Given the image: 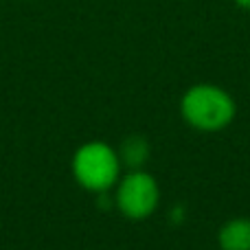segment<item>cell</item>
Returning <instances> with one entry per match:
<instances>
[{
  "label": "cell",
  "mask_w": 250,
  "mask_h": 250,
  "mask_svg": "<svg viewBox=\"0 0 250 250\" xmlns=\"http://www.w3.org/2000/svg\"><path fill=\"white\" fill-rule=\"evenodd\" d=\"M220 250H250V217H230L217 230Z\"/></svg>",
  "instance_id": "obj_4"
},
{
  "label": "cell",
  "mask_w": 250,
  "mask_h": 250,
  "mask_svg": "<svg viewBox=\"0 0 250 250\" xmlns=\"http://www.w3.org/2000/svg\"><path fill=\"white\" fill-rule=\"evenodd\" d=\"M235 4L239 9H244V11H250V0H235Z\"/></svg>",
  "instance_id": "obj_6"
},
{
  "label": "cell",
  "mask_w": 250,
  "mask_h": 250,
  "mask_svg": "<svg viewBox=\"0 0 250 250\" xmlns=\"http://www.w3.org/2000/svg\"><path fill=\"white\" fill-rule=\"evenodd\" d=\"M70 171L82 189L104 195L119 182L123 165L119 151L112 145L104 141H88L73 154Z\"/></svg>",
  "instance_id": "obj_2"
},
{
  "label": "cell",
  "mask_w": 250,
  "mask_h": 250,
  "mask_svg": "<svg viewBox=\"0 0 250 250\" xmlns=\"http://www.w3.org/2000/svg\"><path fill=\"white\" fill-rule=\"evenodd\" d=\"M180 114L191 129L202 134L222 132L235 121L237 104L233 95L215 83H195L180 99Z\"/></svg>",
  "instance_id": "obj_1"
},
{
  "label": "cell",
  "mask_w": 250,
  "mask_h": 250,
  "mask_svg": "<svg viewBox=\"0 0 250 250\" xmlns=\"http://www.w3.org/2000/svg\"><path fill=\"white\" fill-rule=\"evenodd\" d=\"M117 151L123 169H145V165L151 158L149 141L145 136H141V134H132V136L123 138Z\"/></svg>",
  "instance_id": "obj_5"
},
{
  "label": "cell",
  "mask_w": 250,
  "mask_h": 250,
  "mask_svg": "<svg viewBox=\"0 0 250 250\" xmlns=\"http://www.w3.org/2000/svg\"><path fill=\"white\" fill-rule=\"evenodd\" d=\"M160 202L158 180L145 169H127L114 185V207L125 220L141 222L156 213Z\"/></svg>",
  "instance_id": "obj_3"
}]
</instances>
